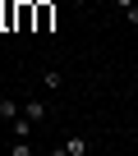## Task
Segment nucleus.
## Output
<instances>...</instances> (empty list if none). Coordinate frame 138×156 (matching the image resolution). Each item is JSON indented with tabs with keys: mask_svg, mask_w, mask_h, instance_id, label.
Returning a JSON list of instances; mask_svg holds the SVG:
<instances>
[{
	"mask_svg": "<svg viewBox=\"0 0 138 156\" xmlns=\"http://www.w3.org/2000/svg\"><path fill=\"white\" fill-rule=\"evenodd\" d=\"M42 83H46V87H60V83H64V73H60V69H46V73H42Z\"/></svg>",
	"mask_w": 138,
	"mask_h": 156,
	"instance_id": "423d86ee",
	"label": "nucleus"
},
{
	"mask_svg": "<svg viewBox=\"0 0 138 156\" xmlns=\"http://www.w3.org/2000/svg\"><path fill=\"white\" fill-rule=\"evenodd\" d=\"M74 5H83V0H74Z\"/></svg>",
	"mask_w": 138,
	"mask_h": 156,
	"instance_id": "1a4fd4ad",
	"label": "nucleus"
},
{
	"mask_svg": "<svg viewBox=\"0 0 138 156\" xmlns=\"http://www.w3.org/2000/svg\"><path fill=\"white\" fill-rule=\"evenodd\" d=\"M9 129H14V138H32V119H28V115L9 119Z\"/></svg>",
	"mask_w": 138,
	"mask_h": 156,
	"instance_id": "39448f33",
	"label": "nucleus"
},
{
	"mask_svg": "<svg viewBox=\"0 0 138 156\" xmlns=\"http://www.w3.org/2000/svg\"><path fill=\"white\" fill-rule=\"evenodd\" d=\"M55 23V0H37V32H51Z\"/></svg>",
	"mask_w": 138,
	"mask_h": 156,
	"instance_id": "f257e3e1",
	"label": "nucleus"
},
{
	"mask_svg": "<svg viewBox=\"0 0 138 156\" xmlns=\"http://www.w3.org/2000/svg\"><path fill=\"white\" fill-rule=\"evenodd\" d=\"M19 115H23V106H19V101L0 97V119H19Z\"/></svg>",
	"mask_w": 138,
	"mask_h": 156,
	"instance_id": "20e7f679",
	"label": "nucleus"
},
{
	"mask_svg": "<svg viewBox=\"0 0 138 156\" xmlns=\"http://www.w3.org/2000/svg\"><path fill=\"white\" fill-rule=\"evenodd\" d=\"M23 115H28L32 124H42V119H46V101H23Z\"/></svg>",
	"mask_w": 138,
	"mask_h": 156,
	"instance_id": "7ed1b4c3",
	"label": "nucleus"
},
{
	"mask_svg": "<svg viewBox=\"0 0 138 156\" xmlns=\"http://www.w3.org/2000/svg\"><path fill=\"white\" fill-rule=\"evenodd\" d=\"M115 5H120V9H129V5H133V0H115Z\"/></svg>",
	"mask_w": 138,
	"mask_h": 156,
	"instance_id": "6e6552de",
	"label": "nucleus"
},
{
	"mask_svg": "<svg viewBox=\"0 0 138 156\" xmlns=\"http://www.w3.org/2000/svg\"><path fill=\"white\" fill-rule=\"evenodd\" d=\"M124 14H129V23H133V28H138V0H133V5H129V9H124Z\"/></svg>",
	"mask_w": 138,
	"mask_h": 156,
	"instance_id": "0eeeda50",
	"label": "nucleus"
},
{
	"mask_svg": "<svg viewBox=\"0 0 138 156\" xmlns=\"http://www.w3.org/2000/svg\"><path fill=\"white\" fill-rule=\"evenodd\" d=\"M55 151H60V156H83V151H88V138H78V133H74V138H64Z\"/></svg>",
	"mask_w": 138,
	"mask_h": 156,
	"instance_id": "f03ea898",
	"label": "nucleus"
}]
</instances>
